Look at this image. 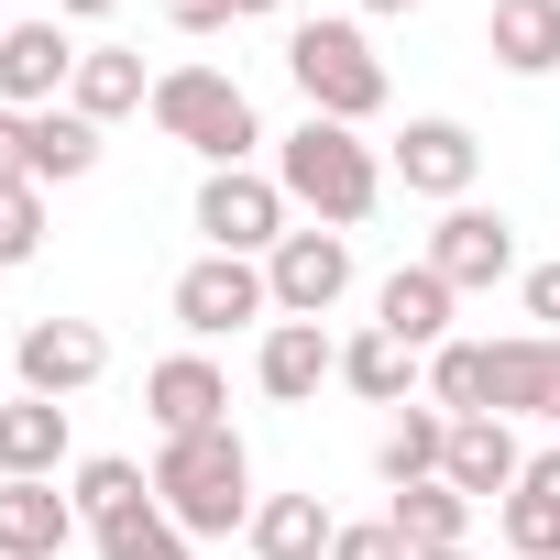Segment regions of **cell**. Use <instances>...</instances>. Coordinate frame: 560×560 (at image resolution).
<instances>
[{
  "mask_svg": "<svg viewBox=\"0 0 560 560\" xmlns=\"http://www.w3.org/2000/svg\"><path fill=\"white\" fill-rule=\"evenodd\" d=\"M100 165V121H78V110H34V187H78Z\"/></svg>",
  "mask_w": 560,
  "mask_h": 560,
  "instance_id": "obj_26",
  "label": "cell"
},
{
  "mask_svg": "<svg viewBox=\"0 0 560 560\" xmlns=\"http://www.w3.org/2000/svg\"><path fill=\"white\" fill-rule=\"evenodd\" d=\"M34 253H45V187L0 176V264H34Z\"/></svg>",
  "mask_w": 560,
  "mask_h": 560,
  "instance_id": "obj_30",
  "label": "cell"
},
{
  "mask_svg": "<svg viewBox=\"0 0 560 560\" xmlns=\"http://www.w3.org/2000/svg\"><path fill=\"white\" fill-rule=\"evenodd\" d=\"M385 527L407 538V560H418V549H462V527H472V494H462V483H440V472H429V483H396Z\"/></svg>",
  "mask_w": 560,
  "mask_h": 560,
  "instance_id": "obj_23",
  "label": "cell"
},
{
  "mask_svg": "<svg viewBox=\"0 0 560 560\" xmlns=\"http://www.w3.org/2000/svg\"><path fill=\"white\" fill-rule=\"evenodd\" d=\"M154 132L187 143V154H209V165H242V154L264 143L242 78H220V67H165V78H154Z\"/></svg>",
  "mask_w": 560,
  "mask_h": 560,
  "instance_id": "obj_4",
  "label": "cell"
},
{
  "mask_svg": "<svg viewBox=\"0 0 560 560\" xmlns=\"http://www.w3.org/2000/svg\"><path fill=\"white\" fill-rule=\"evenodd\" d=\"M56 462H67V407L0 396V483H56Z\"/></svg>",
  "mask_w": 560,
  "mask_h": 560,
  "instance_id": "obj_16",
  "label": "cell"
},
{
  "mask_svg": "<svg viewBox=\"0 0 560 560\" xmlns=\"http://www.w3.org/2000/svg\"><path fill=\"white\" fill-rule=\"evenodd\" d=\"M429 407L440 418H494V341H440L429 352Z\"/></svg>",
  "mask_w": 560,
  "mask_h": 560,
  "instance_id": "obj_24",
  "label": "cell"
},
{
  "mask_svg": "<svg viewBox=\"0 0 560 560\" xmlns=\"http://www.w3.org/2000/svg\"><path fill=\"white\" fill-rule=\"evenodd\" d=\"M34 165V110H0V176Z\"/></svg>",
  "mask_w": 560,
  "mask_h": 560,
  "instance_id": "obj_34",
  "label": "cell"
},
{
  "mask_svg": "<svg viewBox=\"0 0 560 560\" xmlns=\"http://www.w3.org/2000/svg\"><path fill=\"white\" fill-rule=\"evenodd\" d=\"M67 110H78V121H100V132H110L121 110H154L143 56H132V45H89V56H78V78H67Z\"/></svg>",
  "mask_w": 560,
  "mask_h": 560,
  "instance_id": "obj_18",
  "label": "cell"
},
{
  "mask_svg": "<svg viewBox=\"0 0 560 560\" xmlns=\"http://www.w3.org/2000/svg\"><path fill=\"white\" fill-rule=\"evenodd\" d=\"M78 527H89L78 494H56V483H0V560H56Z\"/></svg>",
  "mask_w": 560,
  "mask_h": 560,
  "instance_id": "obj_17",
  "label": "cell"
},
{
  "mask_svg": "<svg viewBox=\"0 0 560 560\" xmlns=\"http://www.w3.org/2000/svg\"><path fill=\"white\" fill-rule=\"evenodd\" d=\"M242 12H275V0H242Z\"/></svg>",
  "mask_w": 560,
  "mask_h": 560,
  "instance_id": "obj_38",
  "label": "cell"
},
{
  "mask_svg": "<svg viewBox=\"0 0 560 560\" xmlns=\"http://www.w3.org/2000/svg\"><path fill=\"white\" fill-rule=\"evenodd\" d=\"M483 45H494L505 78H560V0H494Z\"/></svg>",
  "mask_w": 560,
  "mask_h": 560,
  "instance_id": "obj_21",
  "label": "cell"
},
{
  "mask_svg": "<svg viewBox=\"0 0 560 560\" xmlns=\"http://www.w3.org/2000/svg\"><path fill=\"white\" fill-rule=\"evenodd\" d=\"M440 462H451V418H440V407H407V418L385 429V451H374L385 483H429Z\"/></svg>",
  "mask_w": 560,
  "mask_h": 560,
  "instance_id": "obj_27",
  "label": "cell"
},
{
  "mask_svg": "<svg viewBox=\"0 0 560 560\" xmlns=\"http://www.w3.org/2000/svg\"><path fill=\"white\" fill-rule=\"evenodd\" d=\"M516 472H527L516 418H451V462H440V483H462L472 505H494V494H516Z\"/></svg>",
  "mask_w": 560,
  "mask_h": 560,
  "instance_id": "obj_14",
  "label": "cell"
},
{
  "mask_svg": "<svg viewBox=\"0 0 560 560\" xmlns=\"http://www.w3.org/2000/svg\"><path fill=\"white\" fill-rule=\"evenodd\" d=\"M198 231H209V253H275L287 242V187H275L264 165H209V187H198Z\"/></svg>",
  "mask_w": 560,
  "mask_h": 560,
  "instance_id": "obj_5",
  "label": "cell"
},
{
  "mask_svg": "<svg viewBox=\"0 0 560 560\" xmlns=\"http://www.w3.org/2000/svg\"><path fill=\"white\" fill-rule=\"evenodd\" d=\"M12 374H23V396H89L100 374H110V341L89 330V319H34L23 341H12Z\"/></svg>",
  "mask_w": 560,
  "mask_h": 560,
  "instance_id": "obj_9",
  "label": "cell"
},
{
  "mask_svg": "<svg viewBox=\"0 0 560 560\" xmlns=\"http://www.w3.org/2000/svg\"><path fill=\"white\" fill-rule=\"evenodd\" d=\"M287 78H298V100L319 110V121H374L385 110V56L363 45V23H298L287 34Z\"/></svg>",
  "mask_w": 560,
  "mask_h": 560,
  "instance_id": "obj_3",
  "label": "cell"
},
{
  "mask_svg": "<svg viewBox=\"0 0 560 560\" xmlns=\"http://www.w3.org/2000/svg\"><path fill=\"white\" fill-rule=\"evenodd\" d=\"M89 45H67V23H0V110H67Z\"/></svg>",
  "mask_w": 560,
  "mask_h": 560,
  "instance_id": "obj_10",
  "label": "cell"
},
{
  "mask_svg": "<svg viewBox=\"0 0 560 560\" xmlns=\"http://www.w3.org/2000/svg\"><path fill=\"white\" fill-rule=\"evenodd\" d=\"M89 538H100V560H187V549H198L165 505H132V516H110V527H89Z\"/></svg>",
  "mask_w": 560,
  "mask_h": 560,
  "instance_id": "obj_29",
  "label": "cell"
},
{
  "mask_svg": "<svg viewBox=\"0 0 560 560\" xmlns=\"http://www.w3.org/2000/svg\"><path fill=\"white\" fill-rule=\"evenodd\" d=\"M56 12H78V23H100V12H121V0H56Z\"/></svg>",
  "mask_w": 560,
  "mask_h": 560,
  "instance_id": "obj_35",
  "label": "cell"
},
{
  "mask_svg": "<svg viewBox=\"0 0 560 560\" xmlns=\"http://www.w3.org/2000/svg\"><path fill=\"white\" fill-rule=\"evenodd\" d=\"M330 560H407V538L374 516V527H341V538H330Z\"/></svg>",
  "mask_w": 560,
  "mask_h": 560,
  "instance_id": "obj_31",
  "label": "cell"
},
{
  "mask_svg": "<svg viewBox=\"0 0 560 560\" xmlns=\"http://www.w3.org/2000/svg\"><path fill=\"white\" fill-rule=\"evenodd\" d=\"M143 407H154V429H165V440L231 429V385H220V363H209V352H176V363H154V374H143Z\"/></svg>",
  "mask_w": 560,
  "mask_h": 560,
  "instance_id": "obj_12",
  "label": "cell"
},
{
  "mask_svg": "<svg viewBox=\"0 0 560 560\" xmlns=\"http://www.w3.org/2000/svg\"><path fill=\"white\" fill-rule=\"evenodd\" d=\"M472 176H483V143H472L462 121H407V132H396V187H407V198L462 209V198H472Z\"/></svg>",
  "mask_w": 560,
  "mask_h": 560,
  "instance_id": "obj_11",
  "label": "cell"
},
{
  "mask_svg": "<svg viewBox=\"0 0 560 560\" xmlns=\"http://www.w3.org/2000/svg\"><path fill=\"white\" fill-rule=\"evenodd\" d=\"M176 319H187L198 341L275 319V287H264V264H253V253H198V264L176 275Z\"/></svg>",
  "mask_w": 560,
  "mask_h": 560,
  "instance_id": "obj_7",
  "label": "cell"
},
{
  "mask_svg": "<svg viewBox=\"0 0 560 560\" xmlns=\"http://www.w3.org/2000/svg\"><path fill=\"white\" fill-rule=\"evenodd\" d=\"M275 187H287V209H319V231H352V220H374L385 165H374V143L352 121H319L308 110L287 143H275Z\"/></svg>",
  "mask_w": 560,
  "mask_h": 560,
  "instance_id": "obj_1",
  "label": "cell"
},
{
  "mask_svg": "<svg viewBox=\"0 0 560 560\" xmlns=\"http://www.w3.org/2000/svg\"><path fill=\"white\" fill-rule=\"evenodd\" d=\"M494 418H560V341L549 330L494 341Z\"/></svg>",
  "mask_w": 560,
  "mask_h": 560,
  "instance_id": "obj_19",
  "label": "cell"
},
{
  "mask_svg": "<svg viewBox=\"0 0 560 560\" xmlns=\"http://www.w3.org/2000/svg\"><path fill=\"white\" fill-rule=\"evenodd\" d=\"M253 374H264V396H275V407H308V396L341 374V341H330L319 319H264V352H253Z\"/></svg>",
  "mask_w": 560,
  "mask_h": 560,
  "instance_id": "obj_13",
  "label": "cell"
},
{
  "mask_svg": "<svg viewBox=\"0 0 560 560\" xmlns=\"http://www.w3.org/2000/svg\"><path fill=\"white\" fill-rule=\"evenodd\" d=\"M429 275H451V298H472V287H505L516 275V220L505 209H440V231H429Z\"/></svg>",
  "mask_w": 560,
  "mask_h": 560,
  "instance_id": "obj_8",
  "label": "cell"
},
{
  "mask_svg": "<svg viewBox=\"0 0 560 560\" xmlns=\"http://www.w3.org/2000/svg\"><path fill=\"white\" fill-rule=\"evenodd\" d=\"M418 560H472V549H418Z\"/></svg>",
  "mask_w": 560,
  "mask_h": 560,
  "instance_id": "obj_37",
  "label": "cell"
},
{
  "mask_svg": "<svg viewBox=\"0 0 560 560\" xmlns=\"http://www.w3.org/2000/svg\"><path fill=\"white\" fill-rule=\"evenodd\" d=\"M527 319L560 341V264H527Z\"/></svg>",
  "mask_w": 560,
  "mask_h": 560,
  "instance_id": "obj_33",
  "label": "cell"
},
{
  "mask_svg": "<svg viewBox=\"0 0 560 560\" xmlns=\"http://www.w3.org/2000/svg\"><path fill=\"white\" fill-rule=\"evenodd\" d=\"M132 505H154V483H143V462H121V451H100V462H78V516H89V527H110V516H132Z\"/></svg>",
  "mask_w": 560,
  "mask_h": 560,
  "instance_id": "obj_28",
  "label": "cell"
},
{
  "mask_svg": "<svg viewBox=\"0 0 560 560\" xmlns=\"http://www.w3.org/2000/svg\"><path fill=\"white\" fill-rule=\"evenodd\" d=\"M264 287H275V319H330L352 298V231H287L264 253Z\"/></svg>",
  "mask_w": 560,
  "mask_h": 560,
  "instance_id": "obj_6",
  "label": "cell"
},
{
  "mask_svg": "<svg viewBox=\"0 0 560 560\" xmlns=\"http://www.w3.org/2000/svg\"><path fill=\"white\" fill-rule=\"evenodd\" d=\"M165 23L176 34H220V23H242V0H165Z\"/></svg>",
  "mask_w": 560,
  "mask_h": 560,
  "instance_id": "obj_32",
  "label": "cell"
},
{
  "mask_svg": "<svg viewBox=\"0 0 560 560\" xmlns=\"http://www.w3.org/2000/svg\"><path fill=\"white\" fill-rule=\"evenodd\" d=\"M494 527H505L516 560H560V451H527V472H516V494L494 505Z\"/></svg>",
  "mask_w": 560,
  "mask_h": 560,
  "instance_id": "obj_20",
  "label": "cell"
},
{
  "mask_svg": "<svg viewBox=\"0 0 560 560\" xmlns=\"http://www.w3.org/2000/svg\"><path fill=\"white\" fill-rule=\"evenodd\" d=\"M154 505L187 527V538H231V527H253V451H242V429H198V440H165L154 451Z\"/></svg>",
  "mask_w": 560,
  "mask_h": 560,
  "instance_id": "obj_2",
  "label": "cell"
},
{
  "mask_svg": "<svg viewBox=\"0 0 560 560\" xmlns=\"http://www.w3.org/2000/svg\"><path fill=\"white\" fill-rule=\"evenodd\" d=\"M363 12H418V0H363Z\"/></svg>",
  "mask_w": 560,
  "mask_h": 560,
  "instance_id": "obj_36",
  "label": "cell"
},
{
  "mask_svg": "<svg viewBox=\"0 0 560 560\" xmlns=\"http://www.w3.org/2000/svg\"><path fill=\"white\" fill-rule=\"evenodd\" d=\"M242 538H253V560H330V538H341V516H330L319 494H264Z\"/></svg>",
  "mask_w": 560,
  "mask_h": 560,
  "instance_id": "obj_22",
  "label": "cell"
},
{
  "mask_svg": "<svg viewBox=\"0 0 560 560\" xmlns=\"http://www.w3.org/2000/svg\"><path fill=\"white\" fill-rule=\"evenodd\" d=\"M418 374H429V352H407L396 330H363V341H341V385H352V396H374V407H396Z\"/></svg>",
  "mask_w": 560,
  "mask_h": 560,
  "instance_id": "obj_25",
  "label": "cell"
},
{
  "mask_svg": "<svg viewBox=\"0 0 560 560\" xmlns=\"http://www.w3.org/2000/svg\"><path fill=\"white\" fill-rule=\"evenodd\" d=\"M451 308H462L451 275H429V264H396L385 287H374V330H396L407 352H440L451 341Z\"/></svg>",
  "mask_w": 560,
  "mask_h": 560,
  "instance_id": "obj_15",
  "label": "cell"
}]
</instances>
